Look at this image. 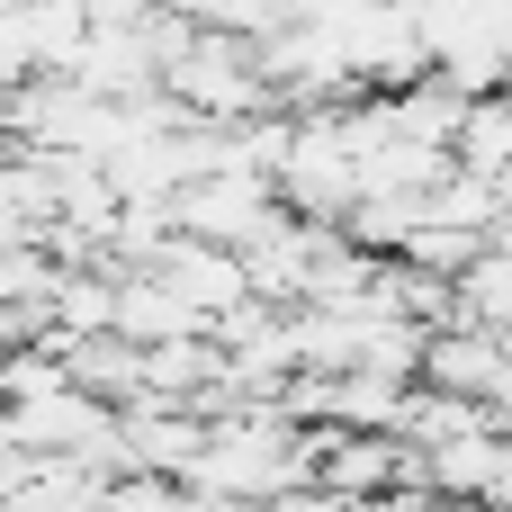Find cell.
<instances>
[{
	"instance_id": "4fadbf2b",
	"label": "cell",
	"mask_w": 512,
	"mask_h": 512,
	"mask_svg": "<svg viewBox=\"0 0 512 512\" xmlns=\"http://www.w3.org/2000/svg\"><path fill=\"white\" fill-rule=\"evenodd\" d=\"M252 512H360V504H342L324 486H288V495H270V504H252Z\"/></svg>"
},
{
	"instance_id": "30bf717a",
	"label": "cell",
	"mask_w": 512,
	"mask_h": 512,
	"mask_svg": "<svg viewBox=\"0 0 512 512\" xmlns=\"http://www.w3.org/2000/svg\"><path fill=\"white\" fill-rule=\"evenodd\" d=\"M495 441H504V432H450V441H432V450H423V486L450 495V504H486V486H495Z\"/></svg>"
},
{
	"instance_id": "ba28073f",
	"label": "cell",
	"mask_w": 512,
	"mask_h": 512,
	"mask_svg": "<svg viewBox=\"0 0 512 512\" xmlns=\"http://www.w3.org/2000/svg\"><path fill=\"white\" fill-rule=\"evenodd\" d=\"M108 333H126V342H171V333H207V315H198V306H180L153 270H117Z\"/></svg>"
},
{
	"instance_id": "277c9868",
	"label": "cell",
	"mask_w": 512,
	"mask_h": 512,
	"mask_svg": "<svg viewBox=\"0 0 512 512\" xmlns=\"http://www.w3.org/2000/svg\"><path fill=\"white\" fill-rule=\"evenodd\" d=\"M108 423H117L126 468H153V477H180L207 441V423L189 405H162V396H126V405H108Z\"/></svg>"
},
{
	"instance_id": "7c38bea8",
	"label": "cell",
	"mask_w": 512,
	"mask_h": 512,
	"mask_svg": "<svg viewBox=\"0 0 512 512\" xmlns=\"http://www.w3.org/2000/svg\"><path fill=\"white\" fill-rule=\"evenodd\" d=\"M396 252H405V261H423V270H441V279H459V270L486 252V234H468V225H432V216H423Z\"/></svg>"
},
{
	"instance_id": "52a82bcc",
	"label": "cell",
	"mask_w": 512,
	"mask_h": 512,
	"mask_svg": "<svg viewBox=\"0 0 512 512\" xmlns=\"http://www.w3.org/2000/svg\"><path fill=\"white\" fill-rule=\"evenodd\" d=\"M495 360H504V333H486V324H432L414 378H423V387H450V396H486Z\"/></svg>"
},
{
	"instance_id": "2e32d148",
	"label": "cell",
	"mask_w": 512,
	"mask_h": 512,
	"mask_svg": "<svg viewBox=\"0 0 512 512\" xmlns=\"http://www.w3.org/2000/svg\"><path fill=\"white\" fill-rule=\"evenodd\" d=\"M153 9H171V18H189V27H216V0H153Z\"/></svg>"
},
{
	"instance_id": "5b68a950",
	"label": "cell",
	"mask_w": 512,
	"mask_h": 512,
	"mask_svg": "<svg viewBox=\"0 0 512 512\" xmlns=\"http://www.w3.org/2000/svg\"><path fill=\"white\" fill-rule=\"evenodd\" d=\"M0 414H9V441H18V450H45V459H72L81 441L108 432V405L81 396V387H45V396H18V405H0Z\"/></svg>"
},
{
	"instance_id": "7a4b0ae2",
	"label": "cell",
	"mask_w": 512,
	"mask_h": 512,
	"mask_svg": "<svg viewBox=\"0 0 512 512\" xmlns=\"http://www.w3.org/2000/svg\"><path fill=\"white\" fill-rule=\"evenodd\" d=\"M279 216V189L261 180V171H198L189 189H171V225L180 234H198V243H252L261 225Z\"/></svg>"
},
{
	"instance_id": "9a60e30c",
	"label": "cell",
	"mask_w": 512,
	"mask_h": 512,
	"mask_svg": "<svg viewBox=\"0 0 512 512\" xmlns=\"http://www.w3.org/2000/svg\"><path fill=\"white\" fill-rule=\"evenodd\" d=\"M486 405H495V423H512V342H504V360H495V378H486Z\"/></svg>"
},
{
	"instance_id": "8fae6325",
	"label": "cell",
	"mask_w": 512,
	"mask_h": 512,
	"mask_svg": "<svg viewBox=\"0 0 512 512\" xmlns=\"http://www.w3.org/2000/svg\"><path fill=\"white\" fill-rule=\"evenodd\" d=\"M54 270H63V261H54L36 234H18V243L0 252V306H45V297H54Z\"/></svg>"
},
{
	"instance_id": "8992f818",
	"label": "cell",
	"mask_w": 512,
	"mask_h": 512,
	"mask_svg": "<svg viewBox=\"0 0 512 512\" xmlns=\"http://www.w3.org/2000/svg\"><path fill=\"white\" fill-rule=\"evenodd\" d=\"M459 117H468V90H459V81H441L432 63H423L414 81H396V90H378V126H387L396 144H441V153H450V135H459Z\"/></svg>"
},
{
	"instance_id": "5bb4252c",
	"label": "cell",
	"mask_w": 512,
	"mask_h": 512,
	"mask_svg": "<svg viewBox=\"0 0 512 512\" xmlns=\"http://www.w3.org/2000/svg\"><path fill=\"white\" fill-rule=\"evenodd\" d=\"M486 512H512V423L495 441V486H486Z\"/></svg>"
},
{
	"instance_id": "e0dca14e",
	"label": "cell",
	"mask_w": 512,
	"mask_h": 512,
	"mask_svg": "<svg viewBox=\"0 0 512 512\" xmlns=\"http://www.w3.org/2000/svg\"><path fill=\"white\" fill-rule=\"evenodd\" d=\"M18 234H36V225H27V216H18V207H9V198H0V252H9V243H18Z\"/></svg>"
},
{
	"instance_id": "6da1fadb",
	"label": "cell",
	"mask_w": 512,
	"mask_h": 512,
	"mask_svg": "<svg viewBox=\"0 0 512 512\" xmlns=\"http://www.w3.org/2000/svg\"><path fill=\"white\" fill-rule=\"evenodd\" d=\"M162 99H180V117H207V126H234L252 108H279L261 63H252V36L243 27H198L171 63H162Z\"/></svg>"
},
{
	"instance_id": "9c48e42d",
	"label": "cell",
	"mask_w": 512,
	"mask_h": 512,
	"mask_svg": "<svg viewBox=\"0 0 512 512\" xmlns=\"http://www.w3.org/2000/svg\"><path fill=\"white\" fill-rule=\"evenodd\" d=\"M63 378H72L81 396H99V405H126V396L144 387V342H126V333H81V342H63Z\"/></svg>"
},
{
	"instance_id": "3957f363",
	"label": "cell",
	"mask_w": 512,
	"mask_h": 512,
	"mask_svg": "<svg viewBox=\"0 0 512 512\" xmlns=\"http://www.w3.org/2000/svg\"><path fill=\"white\" fill-rule=\"evenodd\" d=\"M153 279H162L180 306H198L207 324L252 297V288H243V252H234V243H198V234H171V243L153 252Z\"/></svg>"
}]
</instances>
